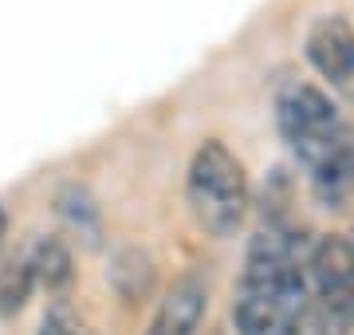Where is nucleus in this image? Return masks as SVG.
<instances>
[{"mask_svg": "<svg viewBox=\"0 0 354 335\" xmlns=\"http://www.w3.org/2000/svg\"><path fill=\"white\" fill-rule=\"evenodd\" d=\"M209 308V288L201 276H181L158 304L146 335H197Z\"/></svg>", "mask_w": 354, "mask_h": 335, "instance_id": "nucleus-6", "label": "nucleus"}, {"mask_svg": "<svg viewBox=\"0 0 354 335\" xmlns=\"http://www.w3.org/2000/svg\"><path fill=\"white\" fill-rule=\"evenodd\" d=\"M276 123L295 162L307 170L319 206L354 201V123L311 83H288L276 99Z\"/></svg>", "mask_w": 354, "mask_h": 335, "instance_id": "nucleus-1", "label": "nucleus"}, {"mask_svg": "<svg viewBox=\"0 0 354 335\" xmlns=\"http://www.w3.org/2000/svg\"><path fill=\"white\" fill-rule=\"evenodd\" d=\"M307 296L323 316L330 335H346L354 327V248L346 237H315L307 248Z\"/></svg>", "mask_w": 354, "mask_h": 335, "instance_id": "nucleus-4", "label": "nucleus"}, {"mask_svg": "<svg viewBox=\"0 0 354 335\" xmlns=\"http://www.w3.org/2000/svg\"><path fill=\"white\" fill-rule=\"evenodd\" d=\"M307 64L327 79L330 91L354 103V24L346 16H319L307 28Z\"/></svg>", "mask_w": 354, "mask_h": 335, "instance_id": "nucleus-5", "label": "nucleus"}, {"mask_svg": "<svg viewBox=\"0 0 354 335\" xmlns=\"http://www.w3.org/2000/svg\"><path fill=\"white\" fill-rule=\"evenodd\" d=\"M39 335H95V332H91L83 320H79L75 311H67L64 304H59V308H51L48 316H44V327H39Z\"/></svg>", "mask_w": 354, "mask_h": 335, "instance_id": "nucleus-9", "label": "nucleus"}, {"mask_svg": "<svg viewBox=\"0 0 354 335\" xmlns=\"http://www.w3.org/2000/svg\"><path fill=\"white\" fill-rule=\"evenodd\" d=\"M279 335H330V332H327V323H323V316L307 304V308L299 311V316H295V320H291Z\"/></svg>", "mask_w": 354, "mask_h": 335, "instance_id": "nucleus-10", "label": "nucleus"}, {"mask_svg": "<svg viewBox=\"0 0 354 335\" xmlns=\"http://www.w3.org/2000/svg\"><path fill=\"white\" fill-rule=\"evenodd\" d=\"M32 288H36V276L28 269V260H4L0 264V316L4 320L16 316L28 304Z\"/></svg>", "mask_w": 354, "mask_h": 335, "instance_id": "nucleus-8", "label": "nucleus"}, {"mask_svg": "<svg viewBox=\"0 0 354 335\" xmlns=\"http://www.w3.org/2000/svg\"><path fill=\"white\" fill-rule=\"evenodd\" d=\"M4 233H8V217H4V206H0V245H4Z\"/></svg>", "mask_w": 354, "mask_h": 335, "instance_id": "nucleus-11", "label": "nucleus"}, {"mask_svg": "<svg viewBox=\"0 0 354 335\" xmlns=\"http://www.w3.org/2000/svg\"><path fill=\"white\" fill-rule=\"evenodd\" d=\"M185 197L197 225L209 237H232L248 213V174L244 162L228 150L221 138L197 146V154L185 174Z\"/></svg>", "mask_w": 354, "mask_h": 335, "instance_id": "nucleus-3", "label": "nucleus"}, {"mask_svg": "<svg viewBox=\"0 0 354 335\" xmlns=\"http://www.w3.org/2000/svg\"><path fill=\"white\" fill-rule=\"evenodd\" d=\"M307 248L291 225L268 221L252 237L244 257L236 300H232V323L241 335H279L299 311L311 304L307 296Z\"/></svg>", "mask_w": 354, "mask_h": 335, "instance_id": "nucleus-2", "label": "nucleus"}, {"mask_svg": "<svg viewBox=\"0 0 354 335\" xmlns=\"http://www.w3.org/2000/svg\"><path fill=\"white\" fill-rule=\"evenodd\" d=\"M24 260H28V269H32V276H36V284H44L55 296H64L67 288H71V280H75L71 253H67V245L59 237H39L32 257H24Z\"/></svg>", "mask_w": 354, "mask_h": 335, "instance_id": "nucleus-7", "label": "nucleus"}]
</instances>
